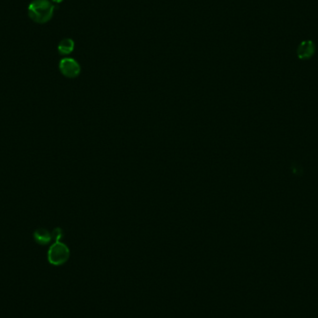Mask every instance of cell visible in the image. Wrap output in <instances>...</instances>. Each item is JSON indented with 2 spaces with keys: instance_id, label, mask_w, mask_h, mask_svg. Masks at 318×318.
Instances as JSON below:
<instances>
[{
  "instance_id": "cell-2",
  "label": "cell",
  "mask_w": 318,
  "mask_h": 318,
  "mask_svg": "<svg viewBox=\"0 0 318 318\" xmlns=\"http://www.w3.org/2000/svg\"><path fill=\"white\" fill-rule=\"evenodd\" d=\"M70 257V251L66 244L61 241L55 242L48 251V261L52 265H63Z\"/></svg>"
},
{
  "instance_id": "cell-1",
  "label": "cell",
  "mask_w": 318,
  "mask_h": 318,
  "mask_svg": "<svg viewBox=\"0 0 318 318\" xmlns=\"http://www.w3.org/2000/svg\"><path fill=\"white\" fill-rule=\"evenodd\" d=\"M54 11V5L50 1L33 0L28 7V15L33 22L46 23L52 18Z\"/></svg>"
},
{
  "instance_id": "cell-3",
  "label": "cell",
  "mask_w": 318,
  "mask_h": 318,
  "mask_svg": "<svg viewBox=\"0 0 318 318\" xmlns=\"http://www.w3.org/2000/svg\"><path fill=\"white\" fill-rule=\"evenodd\" d=\"M61 73L68 78H75L78 77L81 71L79 64L72 58H64L59 64Z\"/></svg>"
},
{
  "instance_id": "cell-6",
  "label": "cell",
  "mask_w": 318,
  "mask_h": 318,
  "mask_svg": "<svg viewBox=\"0 0 318 318\" xmlns=\"http://www.w3.org/2000/svg\"><path fill=\"white\" fill-rule=\"evenodd\" d=\"M75 49V42L71 38H65L58 45V51L61 55H68L72 53Z\"/></svg>"
},
{
  "instance_id": "cell-8",
  "label": "cell",
  "mask_w": 318,
  "mask_h": 318,
  "mask_svg": "<svg viewBox=\"0 0 318 318\" xmlns=\"http://www.w3.org/2000/svg\"><path fill=\"white\" fill-rule=\"evenodd\" d=\"M52 2H54V3H57V4H59V3H62L64 0H51Z\"/></svg>"
},
{
  "instance_id": "cell-5",
  "label": "cell",
  "mask_w": 318,
  "mask_h": 318,
  "mask_svg": "<svg viewBox=\"0 0 318 318\" xmlns=\"http://www.w3.org/2000/svg\"><path fill=\"white\" fill-rule=\"evenodd\" d=\"M33 239L37 244H39L41 246H45L51 241L52 236H51V234L47 229L39 228V229L34 231Z\"/></svg>"
},
{
  "instance_id": "cell-7",
  "label": "cell",
  "mask_w": 318,
  "mask_h": 318,
  "mask_svg": "<svg viewBox=\"0 0 318 318\" xmlns=\"http://www.w3.org/2000/svg\"><path fill=\"white\" fill-rule=\"evenodd\" d=\"M51 236H52V239H54L55 242L60 241L64 236V232L61 228L57 227V228H55L54 230L52 231Z\"/></svg>"
},
{
  "instance_id": "cell-4",
  "label": "cell",
  "mask_w": 318,
  "mask_h": 318,
  "mask_svg": "<svg viewBox=\"0 0 318 318\" xmlns=\"http://www.w3.org/2000/svg\"><path fill=\"white\" fill-rule=\"evenodd\" d=\"M316 52V45L311 40L302 41L299 45L297 50V55L301 60H308Z\"/></svg>"
}]
</instances>
